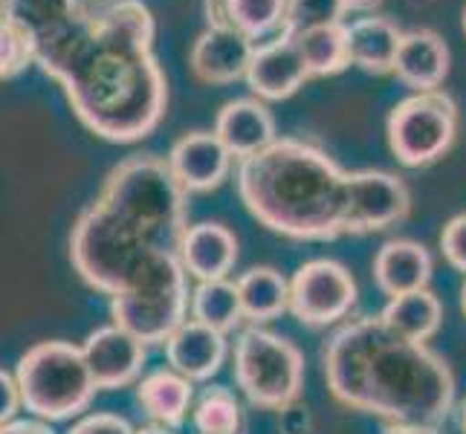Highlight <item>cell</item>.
I'll return each instance as SVG.
<instances>
[{
    "label": "cell",
    "instance_id": "1",
    "mask_svg": "<svg viewBox=\"0 0 466 434\" xmlns=\"http://www.w3.org/2000/svg\"><path fill=\"white\" fill-rule=\"evenodd\" d=\"M6 18L90 134L125 145L157 131L168 82L142 0H9Z\"/></svg>",
    "mask_w": 466,
    "mask_h": 434
},
{
    "label": "cell",
    "instance_id": "2",
    "mask_svg": "<svg viewBox=\"0 0 466 434\" xmlns=\"http://www.w3.org/2000/svg\"><path fill=\"white\" fill-rule=\"evenodd\" d=\"M330 394L385 423L438 426L455 406V374L426 342H411L380 316L345 321L321 350Z\"/></svg>",
    "mask_w": 466,
    "mask_h": 434
},
{
    "label": "cell",
    "instance_id": "3",
    "mask_svg": "<svg viewBox=\"0 0 466 434\" xmlns=\"http://www.w3.org/2000/svg\"><path fill=\"white\" fill-rule=\"evenodd\" d=\"M238 195L261 227L290 240L350 235V171L313 142L279 136L240 159Z\"/></svg>",
    "mask_w": 466,
    "mask_h": 434
},
{
    "label": "cell",
    "instance_id": "4",
    "mask_svg": "<svg viewBox=\"0 0 466 434\" xmlns=\"http://www.w3.org/2000/svg\"><path fill=\"white\" fill-rule=\"evenodd\" d=\"M99 200L159 249L177 252L188 229V195L163 156L134 154L107 174Z\"/></svg>",
    "mask_w": 466,
    "mask_h": 434
},
{
    "label": "cell",
    "instance_id": "5",
    "mask_svg": "<svg viewBox=\"0 0 466 434\" xmlns=\"http://www.w3.org/2000/svg\"><path fill=\"white\" fill-rule=\"evenodd\" d=\"M188 272L180 255L159 249L142 261L125 289L110 296V318L146 345H166L188 318Z\"/></svg>",
    "mask_w": 466,
    "mask_h": 434
},
{
    "label": "cell",
    "instance_id": "6",
    "mask_svg": "<svg viewBox=\"0 0 466 434\" xmlns=\"http://www.w3.org/2000/svg\"><path fill=\"white\" fill-rule=\"evenodd\" d=\"M151 252H159L154 240L116 217L99 200H93L73 223V269L87 287L99 289L105 296H116L119 289H125V284L134 278V272Z\"/></svg>",
    "mask_w": 466,
    "mask_h": 434
},
{
    "label": "cell",
    "instance_id": "7",
    "mask_svg": "<svg viewBox=\"0 0 466 434\" xmlns=\"http://www.w3.org/2000/svg\"><path fill=\"white\" fill-rule=\"evenodd\" d=\"M24 409L46 423L73 420L90 409L96 379L87 368L82 345L50 339L32 345L15 368Z\"/></svg>",
    "mask_w": 466,
    "mask_h": 434
},
{
    "label": "cell",
    "instance_id": "8",
    "mask_svg": "<svg viewBox=\"0 0 466 434\" xmlns=\"http://www.w3.org/2000/svg\"><path fill=\"white\" fill-rule=\"evenodd\" d=\"M235 382L252 406L267 411H284L299 403L304 389L301 350L261 325L240 330L232 350Z\"/></svg>",
    "mask_w": 466,
    "mask_h": 434
},
{
    "label": "cell",
    "instance_id": "9",
    "mask_svg": "<svg viewBox=\"0 0 466 434\" xmlns=\"http://www.w3.org/2000/svg\"><path fill=\"white\" fill-rule=\"evenodd\" d=\"M389 148L409 168L435 166L458 136V105L446 90H423L400 99L389 114Z\"/></svg>",
    "mask_w": 466,
    "mask_h": 434
},
{
    "label": "cell",
    "instance_id": "10",
    "mask_svg": "<svg viewBox=\"0 0 466 434\" xmlns=\"http://www.w3.org/2000/svg\"><path fill=\"white\" fill-rule=\"evenodd\" d=\"M360 301L357 278L333 258L301 264L290 278V313L308 328L342 325Z\"/></svg>",
    "mask_w": 466,
    "mask_h": 434
},
{
    "label": "cell",
    "instance_id": "11",
    "mask_svg": "<svg viewBox=\"0 0 466 434\" xmlns=\"http://www.w3.org/2000/svg\"><path fill=\"white\" fill-rule=\"evenodd\" d=\"M411 212V195L403 177L380 168L350 171V235L385 232Z\"/></svg>",
    "mask_w": 466,
    "mask_h": 434
},
{
    "label": "cell",
    "instance_id": "12",
    "mask_svg": "<svg viewBox=\"0 0 466 434\" xmlns=\"http://www.w3.org/2000/svg\"><path fill=\"white\" fill-rule=\"evenodd\" d=\"M146 342L119 325H105L87 333L82 353L96 379V389L116 391L134 385L142 377V368H146Z\"/></svg>",
    "mask_w": 466,
    "mask_h": 434
},
{
    "label": "cell",
    "instance_id": "13",
    "mask_svg": "<svg viewBox=\"0 0 466 434\" xmlns=\"http://www.w3.org/2000/svg\"><path fill=\"white\" fill-rule=\"evenodd\" d=\"M310 78L308 64H304L296 38L290 32L255 44L252 61L247 67V85L261 102H284L304 87Z\"/></svg>",
    "mask_w": 466,
    "mask_h": 434
},
{
    "label": "cell",
    "instance_id": "14",
    "mask_svg": "<svg viewBox=\"0 0 466 434\" xmlns=\"http://www.w3.org/2000/svg\"><path fill=\"white\" fill-rule=\"evenodd\" d=\"M166 163L186 195H206L223 186L235 156L215 131H191L171 145Z\"/></svg>",
    "mask_w": 466,
    "mask_h": 434
},
{
    "label": "cell",
    "instance_id": "15",
    "mask_svg": "<svg viewBox=\"0 0 466 434\" xmlns=\"http://www.w3.org/2000/svg\"><path fill=\"white\" fill-rule=\"evenodd\" d=\"M255 44L232 29L206 26L198 41L191 44L188 67L203 85H235L238 78H247V67L252 61Z\"/></svg>",
    "mask_w": 466,
    "mask_h": 434
},
{
    "label": "cell",
    "instance_id": "16",
    "mask_svg": "<svg viewBox=\"0 0 466 434\" xmlns=\"http://www.w3.org/2000/svg\"><path fill=\"white\" fill-rule=\"evenodd\" d=\"M227 333L206 328L195 318H186L166 342L168 368H174L177 374H183L191 382L212 379L227 362Z\"/></svg>",
    "mask_w": 466,
    "mask_h": 434
},
{
    "label": "cell",
    "instance_id": "17",
    "mask_svg": "<svg viewBox=\"0 0 466 434\" xmlns=\"http://www.w3.org/2000/svg\"><path fill=\"white\" fill-rule=\"evenodd\" d=\"M177 255H180V264L191 278L220 281L229 278V272L238 264V237L223 223H195L186 229Z\"/></svg>",
    "mask_w": 466,
    "mask_h": 434
},
{
    "label": "cell",
    "instance_id": "18",
    "mask_svg": "<svg viewBox=\"0 0 466 434\" xmlns=\"http://www.w3.org/2000/svg\"><path fill=\"white\" fill-rule=\"evenodd\" d=\"M215 134L227 145V151L238 159L255 156L279 139L276 116L261 99H232L220 107Z\"/></svg>",
    "mask_w": 466,
    "mask_h": 434
},
{
    "label": "cell",
    "instance_id": "19",
    "mask_svg": "<svg viewBox=\"0 0 466 434\" xmlns=\"http://www.w3.org/2000/svg\"><path fill=\"white\" fill-rule=\"evenodd\" d=\"M449 46L435 29H409L400 41L394 76L414 93L441 90L449 76Z\"/></svg>",
    "mask_w": 466,
    "mask_h": 434
},
{
    "label": "cell",
    "instance_id": "20",
    "mask_svg": "<svg viewBox=\"0 0 466 434\" xmlns=\"http://www.w3.org/2000/svg\"><path fill=\"white\" fill-rule=\"evenodd\" d=\"M431 252L409 237H394L382 244L374 258V278L385 296H406L414 289H426L431 281Z\"/></svg>",
    "mask_w": 466,
    "mask_h": 434
},
{
    "label": "cell",
    "instance_id": "21",
    "mask_svg": "<svg viewBox=\"0 0 466 434\" xmlns=\"http://www.w3.org/2000/svg\"><path fill=\"white\" fill-rule=\"evenodd\" d=\"M208 26L232 29L252 44H264L281 35L287 0H203Z\"/></svg>",
    "mask_w": 466,
    "mask_h": 434
},
{
    "label": "cell",
    "instance_id": "22",
    "mask_svg": "<svg viewBox=\"0 0 466 434\" xmlns=\"http://www.w3.org/2000/svg\"><path fill=\"white\" fill-rule=\"evenodd\" d=\"M403 29L385 15H368L348 24V53L350 64L371 76H389L394 73V61Z\"/></svg>",
    "mask_w": 466,
    "mask_h": 434
},
{
    "label": "cell",
    "instance_id": "23",
    "mask_svg": "<svg viewBox=\"0 0 466 434\" xmlns=\"http://www.w3.org/2000/svg\"><path fill=\"white\" fill-rule=\"evenodd\" d=\"M137 403L157 426L180 429L195 409V382L174 368H163L137 382Z\"/></svg>",
    "mask_w": 466,
    "mask_h": 434
},
{
    "label": "cell",
    "instance_id": "24",
    "mask_svg": "<svg viewBox=\"0 0 466 434\" xmlns=\"http://www.w3.org/2000/svg\"><path fill=\"white\" fill-rule=\"evenodd\" d=\"M240 310L249 325H267L290 310V281L276 267H252L235 281Z\"/></svg>",
    "mask_w": 466,
    "mask_h": 434
},
{
    "label": "cell",
    "instance_id": "25",
    "mask_svg": "<svg viewBox=\"0 0 466 434\" xmlns=\"http://www.w3.org/2000/svg\"><path fill=\"white\" fill-rule=\"evenodd\" d=\"M380 318L397 330L400 336H406L411 342H429L443 325V304L431 289H414L406 296H394L382 308Z\"/></svg>",
    "mask_w": 466,
    "mask_h": 434
},
{
    "label": "cell",
    "instance_id": "26",
    "mask_svg": "<svg viewBox=\"0 0 466 434\" xmlns=\"http://www.w3.org/2000/svg\"><path fill=\"white\" fill-rule=\"evenodd\" d=\"M296 46L308 64L310 78H325L336 76L350 67V53H348V24H328V26H313L296 32Z\"/></svg>",
    "mask_w": 466,
    "mask_h": 434
},
{
    "label": "cell",
    "instance_id": "27",
    "mask_svg": "<svg viewBox=\"0 0 466 434\" xmlns=\"http://www.w3.org/2000/svg\"><path fill=\"white\" fill-rule=\"evenodd\" d=\"M188 313L195 321L206 328H215L220 333H232L244 321V310H240V296L238 287L229 278L220 281H198L191 289V304Z\"/></svg>",
    "mask_w": 466,
    "mask_h": 434
},
{
    "label": "cell",
    "instance_id": "28",
    "mask_svg": "<svg viewBox=\"0 0 466 434\" xmlns=\"http://www.w3.org/2000/svg\"><path fill=\"white\" fill-rule=\"evenodd\" d=\"M191 423H195L198 434H244L247 417L232 389H227V385H208L195 399Z\"/></svg>",
    "mask_w": 466,
    "mask_h": 434
},
{
    "label": "cell",
    "instance_id": "29",
    "mask_svg": "<svg viewBox=\"0 0 466 434\" xmlns=\"http://www.w3.org/2000/svg\"><path fill=\"white\" fill-rule=\"evenodd\" d=\"M348 15L342 0H287V15H284V29L281 32H304L313 26H328V24H345L342 18Z\"/></svg>",
    "mask_w": 466,
    "mask_h": 434
},
{
    "label": "cell",
    "instance_id": "30",
    "mask_svg": "<svg viewBox=\"0 0 466 434\" xmlns=\"http://www.w3.org/2000/svg\"><path fill=\"white\" fill-rule=\"evenodd\" d=\"M29 64H32V53H29L26 38L4 15V18H0V82L24 73Z\"/></svg>",
    "mask_w": 466,
    "mask_h": 434
},
{
    "label": "cell",
    "instance_id": "31",
    "mask_svg": "<svg viewBox=\"0 0 466 434\" xmlns=\"http://www.w3.org/2000/svg\"><path fill=\"white\" fill-rule=\"evenodd\" d=\"M441 249L443 258L452 264L458 272L466 276V212L452 217L441 232Z\"/></svg>",
    "mask_w": 466,
    "mask_h": 434
},
{
    "label": "cell",
    "instance_id": "32",
    "mask_svg": "<svg viewBox=\"0 0 466 434\" xmlns=\"http://www.w3.org/2000/svg\"><path fill=\"white\" fill-rule=\"evenodd\" d=\"M67 434H137V429L119 414L96 411V414L82 417V420H76Z\"/></svg>",
    "mask_w": 466,
    "mask_h": 434
},
{
    "label": "cell",
    "instance_id": "33",
    "mask_svg": "<svg viewBox=\"0 0 466 434\" xmlns=\"http://www.w3.org/2000/svg\"><path fill=\"white\" fill-rule=\"evenodd\" d=\"M21 409H24V403H21L18 379H15V374H6L4 368H0V426L15 420V414Z\"/></svg>",
    "mask_w": 466,
    "mask_h": 434
},
{
    "label": "cell",
    "instance_id": "34",
    "mask_svg": "<svg viewBox=\"0 0 466 434\" xmlns=\"http://www.w3.org/2000/svg\"><path fill=\"white\" fill-rule=\"evenodd\" d=\"M310 426H313V420H310L308 406L293 403V406H287L284 411H279V429H281V434H308Z\"/></svg>",
    "mask_w": 466,
    "mask_h": 434
},
{
    "label": "cell",
    "instance_id": "35",
    "mask_svg": "<svg viewBox=\"0 0 466 434\" xmlns=\"http://www.w3.org/2000/svg\"><path fill=\"white\" fill-rule=\"evenodd\" d=\"M0 434H56L53 426L46 420H38V417H26V420H9L0 426Z\"/></svg>",
    "mask_w": 466,
    "mask_h": 434
},
{
    "label": "cell",
    "instance_id": "36",
    "mask_svg": "<svg viewBox=\"0 0 466 434\" xmlns=\"http://www.w3.org/2000/svg\"><path fill=\"white\" fill-rule=\"evenodd\" d=\"M382 434H443V431L429 423H389L382 429Z\"/></svg>",
    "mask_w": 466,
    "mask_h": 434
},
{
    "label": "cell",
    "instance_id": "37",
    "mask_svg": "<svg viewBox=\"0 0 466 434\" xmlns=\"http://www.w3.org/2000/svg\"><path fill=\"white\" fill-rule=\"evenodd\" d=\"M342 4L348 12H371L382 4V0H342Z\"/></svg>",
    "mask_w": 466,
    "mask_h": 434
},
{
    "label": "cell",
    "instance_id": "38",
    "mask_svg": "<svg viewBox=\"0 0 466 434\" xmlns=\"http://www.w3.org/2000/svg\"><path fill=\"white\" fill-rule=\"evenodd\" d=\"M137 434H177L174 429H166V426H157V423H151V426H142V429H137Z\"/></svg>",
    "mask_w": 466,
    "mask_h": 434
},
{
    "label": "cell",
    "instance_id": "39",
    "mask_svg": "<svg viewBox=\"0 0 466 434\" xmlns=\"http://www.w3.org/2000/svg\"><path fill=\"white\" fill-rule=\"evenodd\" d=\"M461 310H463V316H466V281H463V287H461Z\"/></svg>",
    "mask_w": 466,
    "mask_h": 434
},
{
    "label": "cell",
    "instance_id": "40",
    "mask_svg": "<svg viewBox=\"0 0 466 434\" xmlns=\"http://www.w3.org/2000/svg\"><path fill=\"white\" fill-rule=\"evenodd\" d=\"M461 429L466 434V399H463V406H461Z\"/></svg>",
    "mask_w": 466,
    "mask_h": 434
},
{
    "label": "cell",
    "instance_id": "41",
    "mask_svg": "<svg viewBox=\"0 0 466 434\" xmlns=\"http://www.w3.org/2000/svg\"><path fill=\"white\" fill-rule=\"evenodd\" d=\"M6 4H9V0H0V18L6 15Z\"/></svg>",
    "mask_w": 466,
    "mask_h": 434
},
{
    "label": "cell",
    "instance_id": "42",
    "mask_svg": "<svg viewBox=\"0 0 466 434\" xmlns=\"http://www.w3.org/2000/svg\"><path fill=\"white\" fill-rule=\"evenodd\" d=\"M463 32H466V9H463Z\"/></svg>",
    "mask_w": 466,
    "mask_h": 434
}]
</instances>
